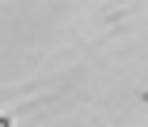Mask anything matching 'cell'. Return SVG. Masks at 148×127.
Masks as SVG:
<instances>
[{
	"mask_svg": "<svg viewBox=\"0 0 148 127\" xmlns=\"http://www.w3.org/2000/svg\"><path fill=\"white\" fill-rule=\"evenodd\" d=\"M123 17H127V0H114L110 9H106L102 17H97V25H102V30H114V25L123 21Z\"/></svg>",
	"mask_w": 148,
	"mask_h": 127,
	"instance_id": "obj_1",
	"label": "cell"
},
{
	"mask_svg": "<svg viewBox=\"0 0 148 127\" xmlns=\"http://www.w3.org/2000/svg\"><path fill=\"white\" fill-rule=\"evenodd\" d=\"M0 127H13V115H4V110H0Z\"/></svg>",
	"mask_w": 148,
	"mask_h": 127,
	"instance_id": "obj_2",
	"label": "cell"
},
{
	"mask_svg": "<svg viewBox=\"0 0 148 127\" xmlns=\"http://www.w3.org/2000/svg\"><path fill=\"white\" fill-rule=\"evenodd\" d=\"M140 106H144V110H148V89H140Z\"/></svg>",
	"mask_w": 148,
	"mask_h": 127,
	"instance_id": "obj_3",
	"label": "cell"
},
{
	"mask_svg": "<svg viewBox=\"0 0 148 127\" xmlns=\"http://www.w3.org/2000/svg\"><path fill=\"white\" fill-rule=\"evenodd\" d=\"M97 127H106V123H97Z\"/></svg>",
	"mask_w": 148,
	"mask_h": 127,
	"instance_id": "obj_4",
	"label": "cell"
},
{
	"mask_svg": "<svg viewBox=\"0 0 148 127\" xmlns=\"http://www.w3.org/2000/svg\"><path fill=\"white\" fill-rule=\"evenodd\" d=\"M144 127H148V123H144Z\"/></svg>",
	"mask_w": 148,
	"mask_h": 127,
	"instance_id": "obj_5",
	"label": "cell"
}]
</instances>
